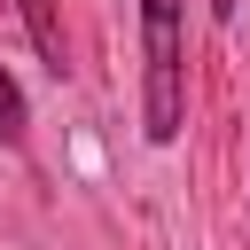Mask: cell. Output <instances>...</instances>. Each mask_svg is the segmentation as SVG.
<instances>
[{"label": "cell", "mask_w": 250, "mask_h": 250, "mask_svg": "<svg viewBox=\"0 0 250 250\" xmlns=\"http://www.w3.org/2000/svg\"><path fill=\"white\" fill-rule=\"evenodd\" d=\"M141 133L164 148L188 125V55H180V0H141Z\"/></svg>", "instance_id": "6da1fadb"}, {"label": "cell", "mask_w": 250, "mask_h": 250, "mask_svg": "<svg viewBox=\"0 0 250 250\" xmlns=\"http://www.w3.org/2000/svg\"><path fill=\"white\" fill-rule=\"evenodd\" d=\"M23 8V31H31V47L47 55V70L62 78V31H55V0H16Z\"/></svg>", "instance_id": "7a4b0ae2"}, {"label": "cell", "mask_w": 250, "mask_h": 250, "mask_svg": "<svg viewBox=\"0 0 250 250\" xmlns=\"http://www.w3.org/2000/svg\"><path fill=\"white\" fill-rule=\"evenodd\" d=\"M23 125H31V117H23V86H16V78H8V62H0V141L16 148V141H23Z\"/></svg>", "instance_id": "3957f363"}, {"label": "cell", "mask_w": 250, "mask_h": 250, "mask_svg": "<svg viewBox=\"0 0 250 250\" xmlns=\"http://www.w3.org/2000/svg\"><path fill=\"white\" fill-rule=\"evenodd\" d=\"M234 8H242V0H211V16H219V23H234Z\"/></svg>", "instance_id": "277c9868"}]
</instances>
